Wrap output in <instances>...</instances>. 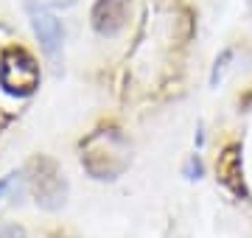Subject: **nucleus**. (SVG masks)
I'll return each instance as SVG.
<instances>
[{"label": "nucleus", "mask_w": 252, "mask_h": 238, "mask_svg": "<svg viewBox=\"0 0 252 238\" xmlns=\"http://www.w3.org/2000/svg\"><path fill=\"white\" fill-rule=\"evenodd\" d=\"M81 163L95 179H115L129 165L126 140L115 129H101L81 143Z\"/></svg>", "instance_id": "1"}, {"label": "nucleus", "mask_w": 252, "mask_h": 238, "mask_svg": "<svg viewBox=\"0 0 252 238\" xmlns=\"http://www.w3.org/2000/svg\"><path fill=\"white\" fill-rule=\"evenodd\" d=\"M0 84L11 95H31L39 87V67L23 48H9L0 59Z\"/></svg>", "instance_id": "2"}, {"label": "nucleus", "mask_w": 252, "mask_h": 238, "mask_svg": "<svg viewBox=\"0 0 252 238\" xmlns=\"http://www.w3.org/2000/svg\"><path fill=\"white\" fill-rule=\"evenodd\" d=\"M28 11H31V23H34V31H36V37H39V42H42V48H45V54L56 56L59 48H62V39H64L62 23L45 6H36L31 0H28Z\"/></svg>", "instance_id": "3"}, {"label": "nucleus", "mask_w": 252, "mask_h": 238, "mask_svg": "<svg viewBox=\"0 0 252 238\" xmlns=\"http://www.w3.org/2000/svg\"><path fill=\"white\" fill-rule=\"evenodd\" d=\"M126 14H129V0H98L93 6V28L101 37H112L124 28Z\"/></svg>", "instance_id": "4"}, {"label": "nucleus", "mask_w": 252, "mask_h": 238, "mask_svg": "<svg viewBox=\"0 0 252 238\" xmlns=\"http://www.w3.org/2000/svg\"><path fill=\"white\" fill-rule=\"evenodd\" d=\"M34 193L42 208H59L64 202V179L48 160L39 163V174L34 177Z\"/></svg>", "instance_id": "5"}, {"label": "nucleus", "mask_w": 252, "mask_h": 238, "mask_svg": "<svg viewBox=\"0 0 252 238\" xmlns=\"http://www.w3.org/2000/svg\"><path fill=\"white\" fill-rule=\"evenodd\" d=\"M216 174L221 179L224 188H230L233 193H244V179H241V154H238V149L230 146L224 154L219 157L216 163Z\"/></svg>", "instance_id": "6"}, {"label": "nucleus", "mask_w": 252, "mask_h": 238, "mask_svg": "<svg viewBox=\"0 0 252 238\" xmlns=\"http://www.w3.org/2000/svg\"><path fill=\"white\" fill-rule=\"evenodd\" d=\"M0 238H26V233H23V227H17V224L0 221Z\"/></svg>", "instance_id": "7"}, {"label": "nucleus", "mask_w": 252, "mask_h": 238, "mask_svg": "<svg viewBox=\"0 0 252 238\" xmlns=\"http://www.w3.org/2000/svg\"><path fill=\"white\" fill-rule=\"evenodd\" d=\"M11 179H14V177H6V179H0V196H3V193L9 191V185H11Z\"/></svg>", "instance_id": "8"}]
</instances>
